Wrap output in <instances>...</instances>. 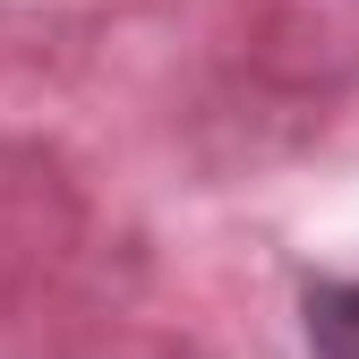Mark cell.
<instances>
[{
	"label": "cell",
	"mask_w": 359,
	"mask_h": 359,
	"mask_svg": "<svg viewBox=\"0 0 359 359\" xmlns=\"http://www.w3.org/2000/svg\"><path fill=\"white\" fill-rule=\"evenodd\" d=\"M299 342H308V359H359V283H308Z\"/></svg>",
	"instance_id": "obj_1"
}]
</instances>
